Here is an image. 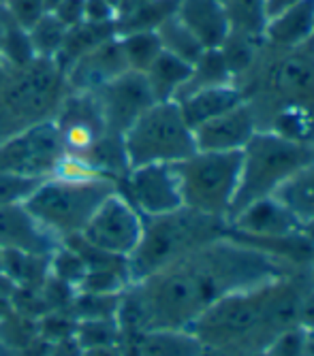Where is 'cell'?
<instances>
[{
  "mask_svg": "<svg viewBox=\"0 0 314 356\" xmlns=\"http://www.w3.org/2000/svg\"><path fill=\"white\" fill-rule=\"evenodd\" d=\"M272 131L280 137L308 145L314 139V113L301 105H289L278 113Z\"/></svg>",
  "mask_w": 314,
  "mask_h": 356,
  "instance_id": "28",
  "label": "cell"
},
{
  "mask_svg": "<svg viewBox=\"0 0 314 356\" xmlns=\"http://www.w3.org/2000/svg\"><path fill=\"white\" fill-rule=\"evenodd\" d=\"M129 169L143 165H178L197 152L195 133L175 101L148 107L122 135Z\"/></svg>",
  "mask_w": 314,
  "mask_h": 356,
  "instance_id": "6",
  "label": "cell"
},
{
  "mask_svg": "<svg viewBox=\"0 0 314 356\" xmlns=\"http://www.w3.org/2000/svg\"><path fill=\"white\" fill-rule=\"evenodd\" d=\"M67 94V75L54 58H33L24 67L7 69L0 83V139L54 120Z\"/></svg>",
  "mask_w": 314,
  "mask_h": 356,
  "instance_id": "3",
  "label": "cell"
},
{
  "mask_svg": "<svg viewBox=\"0 0 314 356\" xmlns=\"http://www.w3.org/2000/svg\"><path fill=\"white\" fill-rule=\"evenodd\" d=\"M118 37L116 24H92V22H81L79 26H73L67 30L65 43H62L56 62L62 67V71H67L71 64L84 56L86 51L94 49L97 45Z\"/></svg>",
  "mask_w": 314,
  "mask_h": 356,
  "instance_id": "22",
  "label": "cell"
},
{
  "mask_svg": "<svg viewBox=\"0 0 314 356\" xmlns=\"http://www.w3.org/2000/svg\"><path fill=\"white\" fill-rule=\"evenodd\" d=\"M274 83L287 92H304L314 83V73L308 64L297 60H287L274 71Z\"/></svg>",
  "mask_w": 314,
  "mask_h": 356,
  "instance_id": "31",
  "label": "cell"
},
{
  "mask_svg": "<svg viewBox=\"0 0 314 356\" xmlns=\"http://www.w3.org/2000/svg\"><path fill=\"white\" fill-rule=\"evenodd\" d=\"M156 35H159L163 51L173 54V56L186 60L188 64H195L201 58V54L205 51V47L197 41L193 32L178 19L175 13L156 28Z\"/></svg>",
  "mask_w": 314,
  "mask_h": 356,
  "instance_id": "26",
  "label": "cell"
},
{
  "mask_svg": "<svg viewBox=\"0 0 314 356\" xmlns=\"http://www.w3.org/2000/svg\"><path fill=\"white\" fill-rule=\"evenodd\" d=\"M118 41H120L129 71H135V73H146L152 67V62L163 51L156 30L124 32V35H118Z\"/></svg>",
  "mask_w": 314,
  "mask_h": 356,
  "instance_id": "25",
  "label": "cell"
},
{
  "mask_svg": "<svg viewBox=\"0 0 314 356\" xmlns=\"http://www.w3.org/2000/svg\"><path fill=\"white\" fill-rule=\"evenodd\" d=\"M81 356H124L122 343H111V346H97V348H86Z\"/></svg>",
  "mask_w": 314,
  "mask_h": 356,
  "instance_id": "37",
  "label": "cell"
},
{
  "mask_svg": "<svg viewBox=\"0 0 314 356\" xmlns=\"http://www.w3.org/2000/svg\"><path fill=\"white\" fill-rule=\"evenodd\" d=\"M0 5H3L5 13L24 30L35 26L47 13L43 7V0H3Z\"/></svg>",
  "mask_w": 314,
  "mask_h": 356,
  "instance_id": "33",
  "label": "cell"
},
{
  "mask_svg": "<svg viewBox=\"0 0 314 356\" xmlns=\"http://www.w3.org/2000/svg\"><path fill=\"white\" fill-rule=\"evenodd\" d=\"M116 190L118 181L107 177L67 179L49 175L41 179L33 194L24 201V207L52 237L62 243L69 237L79 235L92 213Z\"/></svg>",
  "mask_w": 314,
  "mask_h": 356,
  "instance_id": "4",
  "label": "cell"
},
{
  "mask_svg": "<svg viewBox=\"0 0 314 356\" xmlns=\"http://www.w3.org/2000/svg\"><path fill=\"white\" fill-rule=\"evenodd\" d=\"M0 3H3V0H0Z\"/></svg>",
  "mask_w": 314,
  "mask_h": 356,
  "instance_id": "45",
  "label": "cell"
},
{
  "mask_svg": "<svg viewBox=\"0 0 314 356\" xmlns=\"http://www.w3.org/2000/svg\"><path fill=\"white\" fill-rule=\"evenodd\" d=\"M52 254H30L17 250H3V271L13 288H43L49 277Z\"/></svg>",
  "mask_w": 314,
  "mask_h": 356,
  "instance_id": "23",
  "label": "cell"
},
{
  "mask_svg": "<svg viewBox=\"0 0 314 356\" xmlns=\"http://www.w3.org/2000/svg\"><path fill=\"white\" fill-rule=\"evenodd\" d=\"M129 71L118 37L79 56L65 71L69 92H92L105 81Z\"/></svg>",
  "mask_w": 314,
  "mask_h": 356,
  "instance_id": "13",
  "label": "cell"
},
{
  "mask_svg": "<svg viewBox=\"0 0 314 356\" xmlns=\"http://www.w3.org/2000/svg\"><path fill=\"white\" fill-rule=\"evenodd\" d=\"M118 9L111 0H86V13L84 22L92 24H116Z\"/></svg>",
  "mask_w": 314,
  "mask_h": 356,
  "instance_id": "34",
  "label": "cell"
},
{
  "mask_svg": "<svg viewBox=\"0 0 314 356\" xmlns=\"http://www.w3.org/2000/svg\"><path fill=\"white\" fill-rule=\"evenodd\" d=\"M67 30L52 13H45L35 26L28 28V39L33 45L35 58H54L58 56L62 43H65Z\"/></svg>",
  "mask_w": 314,
  "mask_h": 356,
  "instance_id": "27",
  "label": "cell"
},
{
  "mask_svg": "<svg viewBox=\"0 0 314 356\" xmlns=\"http://www.w3.org/2000/svg\"><path fill=\"white\" fill-rule=\"evenodd\" d=\"M259 131L255 113L246 103L195 128V145L201 152H242Z\"/></svg>",
  "mask_w": 314,
  "mask_h": 356,
  "instance_id": "12",
  "label": "cell"
},
{
  "mask_svg": "<svg viewBox=\"0 0 314 356\" xmlns=\"http://www.w3.org/2000/svg\"><path fill=\"white\" fill-rule=\"evenodd\" d=\"M60 245L43 226L30 216L24 203L0 205V250H17L30 254H54Z\"/></svg>",
  "mask_w": 314,
  "mask_h": 356,
  "instance_id": "15",
  "label": "cell"
},
{
  "mask_svg": "<svg viewBox=\"0 0 314 356\" xmlns=\"http://www.w3.org/2000/svg\"><path fill=\"white\" fill-rule=\"evenodd\" d=\"M139 356H201L203 343L184 329H154L133 337Z\"/></svg>",
  "mask_w": 314,
  "mask_h": 356,
  "instance_id": "21",
  "label": "cell"
},
{
  "mask_svg": "<svg viewBox=\"0 0 314 356\" xmlns=\"http://www.w3.org/2000/svg\"><path fill=\"white\" fill-rule=\"evenodd\" d=\"M299 325L306 329H314V297L299 303Z\"/></svg>",
  "mask_w": 314,
  "mask_h": 356,
  "instance_id": "38",
  "label": "cell"
},
{
  "mask_svg": "<svg viewBox=\"0 0 314 356\" xmlns=\"http://www.w3.org/2000/svg\"><path fill=\"white\" fill-rule=\"evenodd\" d=\"M272 197L289 209L301 229L314 224V160L282 181Z\"/></svg>",
  "mask_w": 314,
  "mask_h": 356,
  "instance_id": "19",
  "label": "cell"
},
{
  "mask_svg": "<svg viewBox=\"0 0 314 356\" xmlns=\"http://www.w3.org/2000/svg\"><path fill=\"white\" fill-rule=\"evenodd\" d=\"M250 356H263V352H257V354H250Z\"/></svg>",
  "mask_w": 314,
  "mask_h": 356,
  "instance_id": "44",
  "label": "cell"
},
{
  "mask_svg": "<svg viewBox=\"0 0 314 356\" xmlns=\"http://www.w3.org/2000/svg\"><path fill=\"white\" fill-rule=\"evenodd\" d=\"M101 111L105 131L109 135L122 137L129 126L156 101L146 81L143 73L124 71L122 75L105 81L97 90L90 92Z\"/></svg>",
  "mask_w": 314,
  "mask_h": 356,
  "instance_id": "10",
  "label": "cell"
},
{
  "mask_svg": "<svg viewBox=\"0 0 314 356\" xmlns=\"http://www.w3.org/2000/svg\"><path fill=\"white\" fill-rule=\"evenodd\" d=\"M0 290H5V293H9V295L13 290V284L5 277V271H3V250H0Z\"/></svg>",
  "mask_w": 314,
  "mask_h": 356,
  "instance_id": "40",
  "label": "cell"
},
{
  "mask_svg": "<svg viewBox=\"0 0 314 356\" xmlns=\"http://www.w3.org/2000/svg\"><path fill=\"white\" fill-rule=\"evenodd\" d=\"M60 3H62V0H43V7H45V11H47V13H52Z\"/></svg>",
  "mask_w": 314,
  "mask_h": 356,
  "instance_id": "43",
  "label": "cell"
},
{
  "mask_svg": "<svg viewBox=\"0 0 314 356\" xmlns=\"http://www.w3.org/2000/svg\"><path fill=\"white\" fill-rule=\"evenodd\" d=\"M184 120L188 126L195 128L227 113L229 109L237 107L244 103L242 92L231 86V83H221V86H210V88H199L193 92L182 94L180 99H175Z\"/></svg>",
  "mask_w": 314,
  "mask_h": 356,
  "instance_id": "17",
  "label": "cell"
},
{
  "mask_svg": "<svg viewBox=\"0 0 314 356\" xmlns=\"http://www.w3.org/2000/svg\"><path fill=\"white\" fill-rule=\"evenodd\" d=\"M62 156L65 145L56 122H39L0 141V173L45 179L54 175Z\"/></svg>",
  "mask_w": 314,
  "mask_h": 356,
  "instance_id": "8",
  "label": "cell"
},
{
  "mask_svg": "<svg viewBox=\"0 0 314 356\" xmlns=\"http://www.w3.org/2000/svg\"><path fill=\"white\" fill-rule=\"evenodd\" d=\"M263 35L285 47L308 41L314 35V0H299L293 7L267 19Z\"/></svg>",
  "mask_w": 314,
  "mask_h": 356,
  "instance_id": "18",
  "label": "cell"
},
{
  "mask_svg": "<svg viewBox=\"0 0 314 356\" xmlns=\"http://www.w3.org/2000/svg\"><path fill=\"white\" fill-rule=\"evenodd\" d=\"M141 231L143 216L129 203V199L120 190H116L92 213L79 237L94 250H101L118 258H129L141 239Z\"/></svg>",
  "mask_w": 314,
  "mask_h": 356,
  "instance_id": "9",
  "label": "cell"
},
{
  "mask_svg": "<svg viewBox=\"0 0 314 356\" xmlns=\"http://www.w3.org/2000/svg\"><path fill=\"white\" fill-rule=\"evenodd\" d=\"M182 205L199 213L229 220L242 171V152H201L175 165Z\"/></svg>",
  "mask_w": 314,
  "mask_h": 356,
  "instance_id": "7",
  "label": "cell"
},
{
  "mask_svg": "<svg viewBox=\"0 0 314 356\" xmlns=\"http://www.w3.org/2000/svg\"><path fill=\"white\" fill-rule=\"evenodd\" d=\"M227 220L212 218L195 209L143 218V231L135 252L127 258L131 284L169 267L182 256L191 254L216 239L225 237Z\"/></svg>",
  "mask_w": 314,
  "mask_h": 356,
  "instance_id": "2",
  "label": "cell"
},
{
  "mask_svg": "<svg viewBox=\"0 0 314 356\" xmlns=\"http://www.w3.org/2000/svg\"><path fill=\"white\" fill-rule=\"evenodd\" d=\"M306 356H314V329H306Z\"/></svg>",
  "mask_w": 314,
  "mask_h": 356,
  "instance_id": "41",
  "label": "cell"
},
{
  "mask_svg": "<svg viewBox=\"0 0 314 356\" xmlns=\"http://www.w3.org/2000/svg\"><path fill=\"white\" fill-rule=\"evenodd\" d=\"M312 160L314 154L310 145L280 137L274 131H257L242 149L240 186L229 220L250 203L272 197L282 181Z\"/></svg>",
  "mask_w": 314,
  "mask_h": 356,
  "instance_id": "5",
  "label": "cell"
},
{
  "mask_svg": "<svg viewBox=\"0 0 314 356\" xmlns=\"http://www.w3.org/2000/svg\"><path fill=\"white\" fill-rule=\"evenodd\" d=\"M3 39H5V15L0 9V64H3Z\"/></svg>",
  "mask_w": 314,
  "mask_h": 356,
  "instance_id": "42",
  "label": "cell"
},
{
  "mask_svg": "<svg viewBox=\"0 0 314 356\" xmlns=\"http://www.w3.org/2000/svg\"><path fill=\"white\" fill-rule=\"evenodd\" d=\"M39 184H41V179H30V177H19V175H11V173H0V205L24 203Z\"/></svg>",
  "mask_w": 314,
  "mask_h": 356,
  "instance_id": "32",
  "label": "cell"
},
{
  "mask_svg": "<svg viewBox=\"0 0 314 356\" xmlns=\"http://www.w3.org/2000/svg\"><path fill=\"white\" fill-rule=\"evenodd\" d=\"M75 339L77 343L86 348L97 346H111L122 343V331L118 320H77L75 325Z\"/></svg>",
  "mask_w": 314,
  "mask_h": 356,
  "instance_id": "29",
  "label": "cell"
},
{
  "mask_svg": "<svg viewBox=\"0 0 314 356\" xmlns=\"http://www.w3.org/2000/svg\"><path fill=\"white\" fill-rule=\"evenodd\" d=\"M295 3H299V0H265V15H267V19H272L274 15H278L285 9L293 7Z\"/></svg>",
  "mask_w": 314,
  "mask_h": 356,
  "instance_id": "39",
  "label": "cell"
},
{
  "mask_svg": "<svg viewBox=\"0 0 314 356\" xmlns=\"http://www.w3.org/2000/svg\"><path fill=\"white\" fill-rule=\"evenodd\" d=\"M227 224H231L233 231L240 235L253 239H267V241L301 233L299 222L274 197L250 203L248 207L237 211Z\"/></svg>",
  "mask_w": 314,
  "mask_h": 356,
  "instance_id": "14",
  "label": "cell"
},
{
  "mask_svg": "<svg viewBox=\"0 0 314 356\" xmlns=\"http://www.w3.org/2000/svg\"><path fill=\"white\" fill-rule=\"evenodd\" d=\"M175 15L205 49H221L231 35L221 0H180Z\"/></svg>",
  "mask_w": 314,
  "mask_h": 356,
  "instance_id": "16",
  "label": "cell"
},
{
  "mask_svg": "<svg viewBox=\"0 0 314 356\" xmlns=\"http://www.w3.org/2000/svg\"><path fill=\"white\" fill-rule=\"evenodd\" d=\"M84 13H86V0H62L52 11V15L65 28L79 26L84 22Z\"/></svg>",
  "mask_w": 314,
  "mask_h": 356,
  "instance_id": "35",
  "label": "cell"
},
{
  "mask_svg": "<svg viewBox=\"0 0 314 356\" xmlns=\"http://www.w3.org/2000/svg\"><path fill=\"white\" fill-rule=\"evenodd\" d=\"M118 190L143 218L163 216L184 207L175 165L133 167L122 177Z\"/></svg>",
  "mask_w": 314,
  "mask_h": 356,
  "instance_id": "11",
  "label": "cell"
},
{
  "mask_svg": "<svg viewBox=\"0 0 314 356\" xmlns=\"http://www.w3.org/2000/svg\"><path fill=\"white\" fill-rule=\"evenodd\" d=\"M84 348L77 343L75 337H67V339H58V341H49L45 356H81Z\"/></svg>",
  "mask_w": 314,
  "mask_h": 356,
  "instance_id": "36",
  "label": "cell"
},
{
  "mask_svg": "<svg viewBox=\"0 0 314 356\" xmlns=\"http://www.w3.org/2000/svg\"><path fill=\"white\" fill-rule=\"evenodd\" d=\"M261 352L263 356H306V327L293 325L278 331Z\"/></svg>",
  "mask_w": 314,
  "mask_h": 356,
  "instance_id": "30",
  "label": "cell"
},
{
  "mask_svg": "<svg viewBox=\"0 0 314 356\" xmlns=\"http://www.w3.org/2000/svg\"><path fill=\"white\" fill-rule=\"evenodd\" d=\"M193 64H188L186 60L161 51V56L152 62V67L143 73L146 81L152 90V96L156 103L163 101H175L186 81L191 79Z\"/></svg>",
  "mask_w": 314,
  "mask_h": 356,
  "instance_id": "20",
  "label": "cell"
},
{
  "mask_svg": "<svg viewBox=\"0 0 314 356\" xmlns=\"http://www.w3.org/2000/svg\"><path fill=\"white\" fill-rule=\"evenodd\" d=\"M276 258L227 235L169 267L133 282L120 297L116 320L122 337L154 329H184L221 299L280 280Z\"/></svg>",
  "mask_w": 314,
  "mask_h": 356,
  "instance_id": "1",
  "label": "cell"
},
{
  "mask_svg": "<svg viewBox=\"0 0 314 356\" xmlns=\"http://www.w3.org/2000/svg\"><path fill=\"white\" fill-rule=\"evenodd\" d=\"M231 32L240 37H259L265 32V0H221Z\"/></svg>",
  "mask_w": 314,
  "mask_h": 356,
  "instance_id": "24",
  "label": "cell"
}]
</instances>
